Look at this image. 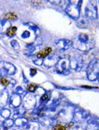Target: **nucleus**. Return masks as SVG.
I'll return each instance as SVG.
<instances>
[{
  "label": "nucleus",
  "instance_id": "nucleus-16",
  "mask_svg": "<svg viewBox=\"0 0 99 130\" xmlns=\"http://www.w3.org/2000/svg\"><path fill=\"white\" fill-rule=\"evenodd\" d=\"M6 130H22L20 129L19 128V127H11L10 128H7V129H6Z\"/></svg>",
  "mask_w": 99,
  "mask_h": 130
},
{
  "label": "nucleus",
  "instance_id": "nucleus-5",
  "mask_svg": "<svg viewBox=\"0 0 99 130\" xmlns=\"http://www.w3.org/2000/svg\"><path fill=\"white\" fill-rule=\"evenodd\" d=\"M26 126L28 130H38L39 129V124L34 121L28 123Z\"/></svg>",
  "mask_w": 99,
  "mask_h": 130
},
{
  "label": "nucleus",
  "instance_id": "nucleus-19",
  "mask_svg": "<svg viewBox=\"0 0 99 130\" xmlns=\"http://www.w3.org/2000/svg\"></svg>",
  "mask_w": 99,
  "mask_h": 130
},
{
  "label": "nucleus",
  "instance_id": "nucleus-12",
  "mask_svg": "<svg viewBox=\"0 0 99 130\" xmlns=\"http://www.w3.org/2000/svg\"><path fill=\"white\" fill-rule=\"evenodd\" d=\"M73 130H87L86 127L83 126L77 125L73 127Z\"/></svg>",
  "mask_w": 99,
  "mask_h": 130
},
{
  "label": "nucleus",
  "instance_id": "nucleus-17",
  "mask_svg": "<svg viewBox=\"0 0 99 130\" xmlns=\"http://www.w3.org/2000/svg\"><path fill=\"white\" fill-rule=\"evenodd\" d=\"M36 70L34 69H32L31 71V74L34 75H35V74L36 73Z\"/></svg>",
  "mask_w": 99,
  "mask_h": 130
},
{
  "label": "nucleus",
  "instance_id": "nucleus-9",
  "mask_svg": "<svg viewBox=\"0 0 99 130\" xmlns=\"http://www.w3.org/2000/svg\"><path fill=\"white\" fill-rule=\"evenodd\" d=\"M16 30H17V28L16 26H13L10 28L9 29H8L7 32V34L10 37L13 36V35H15Z\"/></svg>",
  "mask_w": 99,
  "mask_h": 130
},
{
  "label": "nucleus",
  "instance_id": "nucleus-18",
  "mask_svg": "<svg viewBox=\"0 0 99 130\" xmlns=\"http://www.w3.org/2000/svg\"><path fill=\"white\" fill-rule=\"evenodd\" d=\"M5 127H0V130H6L5 129Z\"/></svg>",
  "mask_w": 99,
  "mask_h": 130
},
{
  "label": "nucleus",
  "instance_id": "nucleus-13",
  "mask_svg": "<svg viewBox=\"0 0 99 130\" xmlns=\"http://www.w3.org/2000/svg\"><path fill=\"white\" fill-rule=\"evenodd\" d=\"M0 83L4 86H8V84L9 83V81L4 78H1L0 79Z\"/></svg>",
  "mask_w": 99,
  "mask_h": 130
},
{
  "label": "nucleus",
  "instance_id": "nucleus-2",
  "mask_svg": "<svg viewBox=\"0 0 99 130\" xmlns=\"http://www.w3.org/2000/svg\"><path fill=\"white\" fill-rule=\"evenodd\" d=\"M39 121L42 125L45 127H50L51 126H54L56 125L57 123L56 119L45 117L44 116L40 117Z\"/></svg>",
  "mask_w": 99,
  "mask_h": 130
},
{
  "label": "nucleus",
  "instance_id": "nucleus-7",
  "mask_svg": "<svg viewBox=\"0 0 99 130\" xmlns=\"http://www.w3.org/2000/svg\"><path fill=\"white\" fill-rule=\"evenodd\" d=\"M0 114L2 118L5 119H8L11 116V111L7 109H4L0 111Z\"/></svg>",
  "mask_w": 99,
  "mask_h": 130
},
{
  "label": "nucleus",
  "instance_id": "nucleus-4",
  "mask_svg": "<svg viewBox=\"0 0 99 130\" xmlns=\"http://www.w3.org/2000/svg\"><path fill=\"white\" fill-rule=\"evenodd\" d=\"M28 121L25 118H17L15 121L14 123L18 127H24L28 124Z\"/></svg>",
  "mask_w": 99,
  "mask_h": 130
},
{
  "label": "nucleus",
  "instance_id": "nucleus-10",
  "mask_svg": "<svg viewBox=\"0 0 99 130\" xmlns=\"http://www.w3.org/2000/svg\"><path fill=\"white\" fill-rule=\"evenodd\" d=\"M6 17L8 19H11V20H15L17 19V16L16 14H13V13H8L6 15Z\"/></svg>",
  "mask_w": 99,
  "mask_h": 130
},
{
  "label": "nucleus",
  "instance_id": "nucleus-1",
  "mask_svg": "<svg viewBox=\"0 0 99 130\" xmlns=\"http://www.w3.org/2000/svg\"><path fill=\"white\" fill-rule=\"evenodd\" d=\"M89 113L83 110H79L74 112L73 120L75 123H81L87 119Z\"/></svg>",
  "mask_w": 99,
  "mask_h": 130
},
{
  "label": "nucleus",
  "instance_id": "nucleus-14",
  "mask_svg": "<svg viewBox=\"0 0 99 130\" xmlns=\"http://www.w3.org/2000/svg\"><path fill=\"white\" fill-rule=\"evenodd\" d=\"M28 89L31 92H34L36 90V86L33 84H30L28 87Z\"/></svg>",
  "mask_w": 99,
  "mask_h": 130
},
{
  "label": "nucleus",
  "instance_id": "nucleus-6",
  "mask_svg": "<svg viewBox=\"0 0 99 130\" xmlns=\"http://www.w3.org/2000/svg\"><path fill=\"white\" fill-rule=\"evenodd\" d=\"M51 51L52 49L51 48H46L44 50L41 51L40 52H39L37 55V56L39 58L45 57H46L48 55L50 54V53L51 52Z\"/></svg>",
  "mask_w": 99,
  "mask_h": 130
},
{
  "label": "nucleus",
  "instance_id": "nucleus-15",
  "mask_svg": "<svg viewBox=\"0 0 99 130\" xmlns=\"http://www.w3.org/2000/svg\"><path fill=\"white\" fill-rule=\"evenodd\" d=\"M48 95L47 94H44L42 96V100L43 101H46L47 100H48Z\"/></svg>",
  "mask_w": 99,
  "mask_h": 130
},
{
  "label": "nucleus",
  "instance_id": "nucleus-11",
  "mask_svg": "<svg viewBox=\"0 0 99 130\" xmlns=\"http://www.w3.org/2000/svg\"><path fill=\"white\" fill-rule=\"evenodd\" d=\"M53 130H66L65 127L62 125H56L53 127Z\"/></svg>",
  "mask_w": 99,
  "mask_h": 130
},
{
  "label": "nucleus",
  "instance_id": "nucleus-3",
  "mask_svg": "<svg viewBox=\"0 0 99 130\" xmlns=\"http://www.w3.org/2000/svg\"><path fill=\"white\" fill-rule=\"evenodd\" d=\"M88 126L91 129L94 130L99 129V118H92L87 121Z\"/></svg>",
  "mask_w": 99,
  "mask_h": 130
},
{
  "label": "nucleus",
  "instance_id": "nucleus-8",
  "mask_svg": "<svg viewBox=\"0 0 99 130\" xmlns=\"http://www.w3.org/2000/svg\"><path fill=\"white\" fill-rule=\"evenodd\" d=\"M14 124V121L12 119H6L3 122V126L5 128H10L13 127Z\"/></svg>",
  "mask_w": 99,
  "mask_h": 130
}]
</instances>
